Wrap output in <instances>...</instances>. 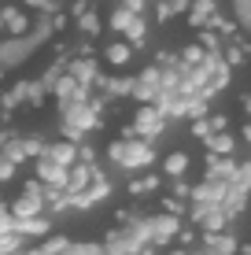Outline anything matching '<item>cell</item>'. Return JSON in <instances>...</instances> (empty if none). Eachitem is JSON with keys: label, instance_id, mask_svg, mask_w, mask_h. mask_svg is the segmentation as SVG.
I'll return each mask as SVG.
<instances>
[{"label": "cell", "instance_id": "cell-7", "mask_svg": "<svg viewBox=\"0 0 251 255\" xmlns=\"http://www.w3.org/2000/svg\"><path fill=\"white\" fill-rule=\"evenodd\" d=\"M15 166H19L15 159H7V155H0V181H11V178H15Z\"/></svg>", "mask_w": 251, "mask_h": 255}, {"label": "cell", "instance_id": "cell-10", "mask_svg": "<svg viewBox=\"0 0 251 255\" xmlns=\"http://www.w3.org/2000/svg\"><path fill=\"white\" fill-rule=\"evenodd\" d=\"M74 78L89 82V78H92V63H74Z\"/></svg>", "mask_w": 251, "mask_h": 255}, {"label": "cell", "instance_id": "cell-12", "mask_svg": "<svg viewBox=\"0 0 251 255\" xmlns=\"http://www.w3.org/2000/svg\"><path fill=\"white\" fill-rule=\"evenodd\" d=\"M211 148H214V152H229V148H233V137H218V140H211Z\"/></svg>", "mask_w": 251, "mask_h": 255}, {"label": "cell", "instance_id": "cell-4", "mask_svg": "<svg viewBox=\"0 0 251 255\" xmlns=\"http://www.w3.org/2000/svg\"><path fill=\"white\" fill-rule=\"evenodd\" d=\"M137 129H141L144 137H152V133L163 129V119L155 115V111H141V115H137Z\"/></svg>", "mask_w": 251, "mask_h": 255}, {"label": "cell", "instance_id": "cell-14", "mask_svg": "<svg viewBox=\"0 0 251 255\" xmlns=\"http://www.w3.org/2000/svg\"><path fill=\"white\" fill-rule=\"evenodd\" d=\"M0 30H7V26H4V7H0Z\"/></svg>", "mask_w": 251, "mask_h": 255}, {"label": "cell", "instance_id": "cell-5", "mask_svg": "<svg viewBox=\"0 0 251 255\" xmlns=\"http://www.w3.org/2000/svg\"><path fill=\"white\" fill-rule=\"evenodd\" d=\"M185 166H188V155L185 152H170V159H167V174H170V178H177Z\"/></svg>", "mask_w": 251, "mask_h": 255}, {"label": "cell", "instance_id": "cell-3", "mask_svg": "<svg viewBox=\"0 0 251 255\" xmlns=\"http://www.w3.org/2000/svg\"><path fill=\"white\" fill-rule=\"evenodd\" d=\"M4 26H7V33H26L30 30V19L22 11H15V7H4Z\"/></svg>", "mask_w": 251, "mask_h": 255}, {"label": "cell", "instance_id": "cell-9", "mask_svg": "<svg viewBox=\"0 0 251 255\" xmlns=\"http://www.w3.org/2000/svg\"><path fill=\"white\" fill-rule=\"evenodd\" d=\"M129 189H133V192H152V189H159V178H141V181H133Z\"/></svg>", "mask_w": 251, "mask_h": 255}, {"label": "cell", "instance_id": "cell-1", "mask_svg": "<svg viewBox=\"0 0 251 255\" xmlns=\"http://www.w3.org/2000/svg\"><path fill=\"white\" fill-rule=\"evenodd\" d=\"M111 159L115 163H122V166H144L152 159V152H148V144H137V140H115L111 144Z\"/></svg>", "mask_w": 251, "mask_h": 255}, {"label": "cell", "instance_id": "cell-15", "mask_svg": "<svg viewBox=\"0 0 251 255\" xmlns=\"http://www.w3.org/2000/svg\"><path fill=\"white\" fill-rule=\"evenodd\" d=\"M0 85H4V70H0Z\"/></svg>", "mask_w": 251, "mask_h": 255}, {"label": "cell", "instance_id": "cell-11", "mask_svg": "<svg viewBox=\"0 0 251 255\" xmlns=\"http://www.w3.org/2000/svg\"><path fill=\"white\" fill-rule=\"evenodd\" d=\"M11 226H15V218L7 215L4 207H0V237H7V230H11Z\"/></svg>", "mask_w": 251, "mask_h": 255}, {"label": "cell", "instance_id": "cell-16", "mask_svg": "<svg viewBox=\"0 0 251 255\" xmlns=\"http://www.w3.org/2000/svg\"><path fill=\"white\" fill-rule=\"evenodd\" d=\"M174 255H185V252H174Z\"/></svg>", "mask_w": 251, "mask_h": 255}, {"label": "cell", "instance_id": "cell-2", "mask_svg": "<svg viewBox=\"0 0 251 255\" xmlns=\"http://www.w3.org/2000/svg\"><path fill=\"white\" fill-rule=\"evenodd\" d=\"M45 155H48V159H56L59 166H71V163L78 159V148L71 144V140H59V144H52Z\"/></svg>", "mask_w": 251, "mask_h": 255}, {"label": "cell", "instance_id": "cell-13", "mask_svg": "<svg viewBox=\"0 0 251 255\" xmlns=\"http://www.w3.org/2000/svg\"><path fill=\"white\" fill-rule=\"evenodd\" d=\"M30 7H41V11H52V0H26Z\"/></svg>", "mask_w": 251, "mask_h": 255}, {"label": "cell", "instance_id": "cell-8", "mask_svg": "<svg viewBox=\"0 0 251 255\" xmlns=\"http://www.w3.org/2000/svg\"><path fill=\"white\" fill-rule=\"evenodd\" d=\"M107 59H111V63H126V59H129V48H126V45H111V48H107Z\"/></svg>", "mask_w": 251, "mask_h": 255}, {"label": "cell", "instance_id": "cell-6", "mask_svg": "<svg viewBox=\"0 0 251 255\" xmlns=\"http://www.w3.org/2000/svg\"><path fill=\"white\" fill-rule=\"evenodd\" d=\"M207 244H211L214 255H229V252H233V241H229V237H211Z\"/></svg>", "mask_w": 251, "mask_h": 255}]
</instances>
